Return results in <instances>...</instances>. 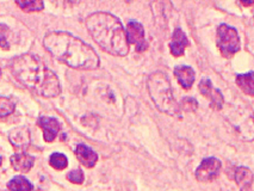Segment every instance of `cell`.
<instances>
[{"label":"cell","mask_w":254,"mask_h":191,"mask_svg":"<svg viewBox=\"0 0 254 191\" xmlns=\"http://www.w3.org/2000/svg\"><path fill=\"white\" fill-rule=\"evenodd\" d=\"M10 68L17 80L37 95L47 98L60 95L58 76L36 55L23 54L12 59Z\"/></svg>","instance_id":"1"},{"label":"cell","mask_w":254,"mask_h":191,"mask_svg":"<svg viewBox=\"0 0 254 191\" xmlns=\"http://www.w3.org/2000/svg\"><path fill=\"white\" fill-rule=\"evenodd\" d=\"M43 45L53 57L72 68L93 69L99 66V58L92 47L68 32H49Z\"/></svg>","instance_id":"2"},{"label":"cell","mask_w":254,"mask_h":191,"mask_svg":"<svg viewBox=\"0 0 254 191\" xmlns=\"http://www.w3.org/2000/svg\"><path fill=\"white\" fill-rule=\"evenodd\" d=\"M90 35L106 53L116 57H126L129 52L126 30L117 17L110 13L97 12L86 19Z\"/></svg>","instance_id":"3"},{"label":"cell","mask_w":254,"mask_h":191,"mask_svg":"<svg viewBox=\"0 0 254 191\" xmlns=\"http://www.w3.org/2000/svg\"><path fill=\"white\" fill-rule=\"evenodd\" d=\"M147 86H148L150 98L161 113L171 115V116H178L180 114V108L173 97L170 80L165 73H152L148 76Z\"/></svg>","instance_id":"4"},{"label":"cell","mask_w":254,"mask_h":191,"mask_svg":"<svg viewBox=\"0 0 254 191\" xmlns=\"http://www.w3.org/2000/svg\"><path fill=\"white\" fill-rule=\"evenodd\" d=\"M217 47L223 57L232 58L240 49V38L233 26L221 24L217 29Z\"/></svg>","instance_id":"5"},{"label":"cell","mask_w":254,"mask_h":191,"mask_svg":"<svg viewBox=\"0 0 254 191\" xmlns=\"http://www.w3.org/2000/svg\"><path fill=\"white\" fill-rule=\"evenodd\" d=\"M127 42L128 45L135 46L136 52L142 53L148 48V43H147L146 38H144V30L142 24L136 22V20H130L128 23L126 30Z\"/></svg>","instance_id":"6"},{"label":"cell","mask_w":254,"mask_h":191,"mask_svg":"<svg viewBox=\"0 0 254 191\" xmlns=\"http://www.w3.org/2000/svg\"><path fill=\"white\" fill-rule=\"evenodd\" d=\"M221 167H222V164H221V161L217 158H206L197 167L194 176H196L197 181L199 182H211L218 176V173L221 171Z\"/></svg>","instance_id":"7"},{"label":"cell","mask_w":254,"mask_h":191,"mask_svg":"<svg viewBox=\"0 0 254 191\" xmlns=\"http://www.w3.org/2000/svg\"><path fill=\"white\" fill-rule=\"evenodd\" d=\"M199 91L204 97H208L210 99V105L214 110H221L223 107L224 98L222 92L218 89H215L212 86L210 79H202L199 83Z\"/></svg>","instance_id":"8"},{"label":"cell","mask_w":254,"mask_h":191,"mask_svg":"<svg viewBox=\"0 0 254 191\" xmlns=\"http://www.w3.org/2000/svg\"><path fill=\"white\" fill-rule=\"evenodd\" d=\"M8 140L14 148L20 152H25L30 145V131L26 127L14 128L8 133Z\"/></svg>","instance_id":"9"},{"label":"cell","mask_w":254,"mask_h":191,"mask_svg":"<svg viewBox=\"0 0 254 191\" xmlns=\"http://www.w3.org/2000/svg\"><path fill=\"white\" fill-rule=\"evenodd\" d=\"M38 126L43 129L44 133V140L47 142H52L55 140L56 135H58L59 130H60V123L54 117L48 116H41L38 119Z\"/></svg>","instance_id":"10"},{"label":"cell","mask_w":254,"mask_h":191,"mask_svg":"<svg viewBox=\"0 0 254 191\" xmlns=\"http://www.w3.org/2000/svg\"><path fill=\"white\" fill-rule=\"evenodd\" d=\"M189 45L190 43H189L185 32L180 28H177L173 32L172 40L170 42V49L172 55H174V57H182V55H184L185 49L188 48Z\"/></svg>","instance_id":"11"},{"label":"cell","mask_w":254,"mask_h":191,"mask_svg":"<svg viewBox=\"0 0 254 191\" xmlns=\"http://www.w3.org/2000/svg\"><path fill=\"white\" fill-rule=\"evenodd\" d=\"M75 155L82 165L88 167V169L96 165L97 160H98V154L93 149H91L90 147L84 145V143H79L76 146Z\"/></svg>","instance_id":"12"},{"label":"cell","mask_w":254,"mask_h":191,"mask_svg":"<svg viewBox=\"0 0 254 191\" xmlns=\"http://www.w3.org/2000/svg\"><path fill=\"white\" fill-rule=\"evenodd\" d=\"M35 158L25 152H19L11 157V165L16 171L28 172L34 166Z\"/></svg>","instance_id":"13"},{"label":"cell","mask_w":254,"mask_h":191,"mask_svg":"<svg viewBox=\"0 0 254 191\" xmlns=\"http://www.w3.org/2000/svg\"><path fill=\"white\" fill-rule=\"evenodd\" d=\"M235 182L240 191H252L253 173L247 167L240 166L235 170Z\"/></svg>","instance_id":"14"},{"label":"cell","mask_w":254,"mask_h":191,"mask_svg":"<svg viewBox=\"0 0 254 191\" xmlns=\"http://www.w3.org/2000/svg\"><path fill=\"white\" fill-rule=\"evenodd\" d=\"M174 75L184 89H190L194 83V70L190 66H177L174 68Z\"/></svg>","instance_id":"15"},{"label":"cell","mask_w":254,"mask_h":191,"mask_svg":"<svg viewBox=\"0 0 254 191\" xmlns=\"http://www.w3.org/2000/svg\"><path fill=\"white\" fill-rule=\"evenodd\" d=\"M236 84L239 87L247 93L248 96L254 95V85H253V72H248L247 74H239L236 75Z\"/></svg>","instance_id":"16"},{"label":"cell","mask_w":254,"mask_h":191,"mask_svg":"<svg viewBox=\"0 0 254 191\" xmlns=\"http://www.w3.org/2000/svg\"><path fill=\"white\" fill-rule=\"evenodd\" d=\"M7 188L10 191H31L34 189V185L23 176H16L8 182Z\"/></svg>","instance_id":"17"},{"label":"cell","mask_w":254,"mask_h":191,"mask_svg":"<svg viewBox=\"0 0 254 191\" xmlns=\"http://www.w3.org/2000/svg\"><path fill=\"white\" fill-rule=\"evenodd\" d=\"M49 164L50 166L54 167L56 170H64L66 169L67 165H68V159L64 154L62 153H53L49 158Z\"/></svg>","instance_id":"18"},{"label":"cell","mask_w":254,"mask_h":191,"mask_svg":"<svg viewBox=\"0 0 254 191\" xmlns=\"http://www.w3.org/2000/svg\"><path fill=\"white\" fill-rule=\"evenodd\" d=\"M16 4L22 8V10L28 11V12H32V11H41L43 10L44 2L40 1V0H30V1H16Z\"/></svg>","instance_id":"19"},{"label":"cell","mask_w":254,"mask_h":191,"mask_svg":"<svg viewBox=\"0 0 254 191\" xmlns=\"http://www.w3.org/2000/svg\"><path fill=\"white\" fill-rule=\"evenodd\" d=\"M16 109L14 103L6 97H0V117H5L11 115Z\"/></svg>","instance_id":"20"},{"label":"cell","mask_w":254,"mask_h":191,"mask_svg":"<svg viewBox=\"0 0 254 191\" xmlns=\"http://www.w3.org/2000/svg\"><path fill=\"white\" fill-rule=\"evenodd\" d=\"M179 108H182L184 111H188V113H193L198 108V103L192 97H186L180 102Z\"/></svg>","instance_id":"21"},{"label":"cell","mask_w":254,"mask_h":191,"mask_svg":"<svg viewBox=\"0 0 254 191\" xmlns=\"http://www.w3.org/2000/svg\"><path fill=\"white\" fill-rule=\"evenodd\" d=\"M7 34H8V28L5 24H0V47L2 49H8L10 48V43L7 40Z\"/></svg>","instance_id":"22"},{"label":"cell","mask_w":254,"mask_h":191,"mask_svg":"<svg viewBox=\"0 0 254 191\" xmlns=\"http://www.w3.org/2000/svg\"><path fill=\"white\" fill-rule=\"evenodd\" d=\"M67 178H68L69 182L75 184H81L84 182V173H82L81 170H74V171H70L68 175H67Z\"/></svg>","instance_id":"23"},{"label":"cell","mask_w":254,"mask_h":191,"mask_svg":"<svg viewBox=\"0 0 254 191\" xmlns=\"http://www.w3.org/2000/svg\"><path fill=\"white\" fill-rule=\"evenodd\" d=\"M242 4L246 5V6H248V5H252V4H253V1H251V2H242Z\"/></svg>","instance_id":"24"},{"label":"cell","mask_w":254,"mask_h":191,"mask_svg":"<svg viewBox=\"0 0 254 191\" xmlns=\"http://www.w3.org/2000/svg\"><path fill=\"white\" fill-rule=\"evenodd\" d=\"M1 163H2V158L0 157V165H1Z\"/></svg>","instance_id":"25"},{"label":"cell","mask_w":254,"mask_h":191,"mask_svg":"<svg viewBox=\"0 0 254 191\" xmlns=\"http://www.w3.org/2000/svg\"><path fill=\"white\" fill-rule=\"evenodd\" d=\"M0 76H1V69H0Z\"/></svg>","instance_id":"26"}]
</instances>
